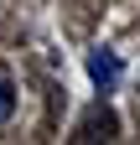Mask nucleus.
<instances>
[{
	"label": "nucleus",
	"mask_w": 140,
	"mask_h": 145,
	"mask_svg": "<svg viewBox=\"0 0 140 145\" xmlns=\"http://www.w3.org/2000/svg\"><path fill=\"white\" fill-rule=\"evenodd\" d=\"M10 114H16V88H10V83H0V124H5Z\"/></svg>",
	"instance_id": "7ed1b4c3"
},
{
	"label": "nucleus",
	"mask_w": 140,
	"mask_h": 145,
	"mask_svg": "<svg viewBox=\"0 0 140 145\" xmlns=\"http://www.w3.org/2000/svg\"><path fill=\"white\" fill-rule=\"evenodd\" d=\"M99 130H104V135L114 130V114H109V109H94V114L78 124V140H99Z\"/></svg>",
	"instance_id": "f03ea898"
},
{
	"label": "nucleus",
	"mask_w": 140,
	"mask_h": 145,
	"mask_svg": "<svg viewBox=\"0 0 140 145\" xmlns=\"http://www.w3.org/2000/svg\"><path fill=\"white\" fill-rule=\"evenodd\" d=\"M88 78H94L99 88H114V83H119V52L94 47V52H88Z\"/></svg>",
	"instance_id": "f257e3e1"
}]
</instances>
